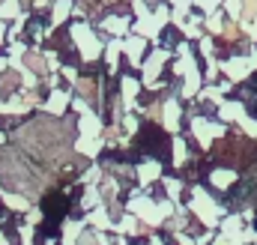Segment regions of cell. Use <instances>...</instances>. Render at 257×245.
<instances>
[{"instance_id":"6da1fadb","label":"cell","mask_w":257,"mask_h":245,"mask_svg":"<svg viewBox=\"0 0 257 245\" xmlns=\"http://www.w3.org/2000/svg\"><path fill=\"white\" fill-rule=\"evenodd\" d=\"M245 6H248V9H245L248 15H254V12H257V0H245Z\"/></svg>"}]
</instances>
